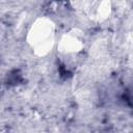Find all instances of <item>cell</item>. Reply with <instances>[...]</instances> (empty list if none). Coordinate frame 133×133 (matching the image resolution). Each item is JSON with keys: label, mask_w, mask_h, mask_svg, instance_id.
<instances>
[{"label": "cell", "mask_w": 133, "mask_h": 133, "mask_svg": "<svg viewBox=\"0 0 133 133\" xmlns=\"http://www.w3.org/2000/svg\"><path fill=\"white\" fill-rule=\"evenodd\" d=\"M26 42L37 57L47 56L56 46V27L48 17H39L28 28Z\"/></svg>", "instance_id": "1"}, {"label": "cell", "mask_w": 133, "mask_h": 133, "mask_svg": "<svg viewBox=\"0 0 133 133\" xmlns=\"http://www.w3.org/2000/svg\"><path fill=\"white\" fill-rule=\"evenodd\" d=\"M83 48L84 39L76 30H71L63 33L56 44L57 52L61 55H76L80 53Z\"/></svg>", "instance_id": "2"}, {"label": "cell", "mask_w": 133, "mask_h": 133, "mask_svg": "<svg viewBox=\"0 0 133 133\" xmlns=\"http://www.w3.org/2000/svg\"><path fill=\"white\" fill-rule=\"evenodd\" d=\"M88 12L90 17L97 22H104L106 21L111 12H112V5L109 1H100L91 3V7L88 8Z\"/></svg>", "instance_id": "3"}]
</instances>
